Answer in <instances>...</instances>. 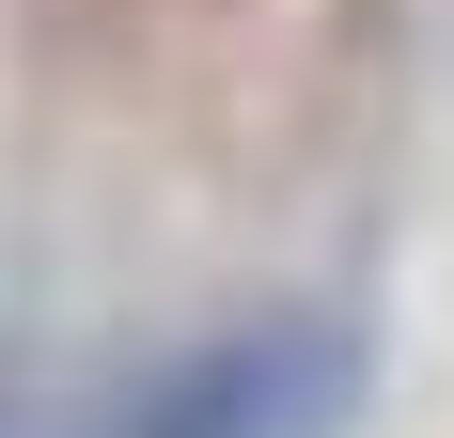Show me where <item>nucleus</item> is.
Wrapping results in <instances>:
<instances>
[{
    "label": "nucleus",
    "mask_w": 454,
    "mask_h": 438,
    "mask_svg": "<svg viewBox=\"0 0 454 438\" xmlns=\"http://www.w3.org/2000/svg\"><path fill=\"white\" fill-rule=\"evenodd\" d=\"M376 392V329L361 313H235L204 345L141 360L110 407H79L63 438H329L345 407Z\"/></svg>",
    "instance_id": "nucleus-1"
}]
</instances>
